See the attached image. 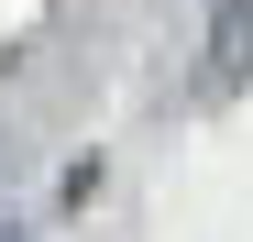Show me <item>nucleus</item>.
Returning <instances> with one entry per match:
<instances>
[{"label": "nucleus", "instance_id": "f257e3e1", "mask_svg": "<svg viewBox=\"0 0 253 242\" xmlns=\"http://www.w3.org/2000/svg\"><path fill=\"white\" fill-rule=\"evenodd\" d=\"M253 77V0H220L209 11V88H242Z\"/></svg>", "mask_w": 253, "mask_h": 242}, {"label": "nucleus", "instance_id": "f03ea898", "mask_svg": "<svg viewBox=\"0 0 253 242\" xmlns=\"http://www.w3.org/2000/svg\"><path fill=\"white\" fill-rule=\"evenodd\" d=\"M11 242H22V231H11Z\"/></svg>", "mask_w": 253, "mask_h": 242}]
</instances>
